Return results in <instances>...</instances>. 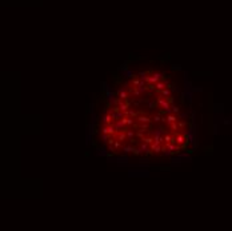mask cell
<instances>
[{"mask_svg": "<svg viewBox=\"0 0 232 231\" xmlns=\"http://www.w3.org/2000/svg\"><path fill=\"white\" fill-rule=\"evenodd\" d=\"M163 77H164V73H160V72H155V73H152L151 76H147V83H158L159 80H162Z\"/></svg>", "mask_w": 232, "mask_h": 231, "instance_id": "obj_2", "label": "cell"}, {"mask_svg": "<svg viewBox=\"0 0 232 231\" xmlns=\"http://www.w3.org/2000/svg\"><path fill=\"white\" fill-rule=\"evenodd\" d=\"M137 120H139L140 123H150V122H151V120H150V118H148V116H146V115L137 116Z\"/></svg>", "mask_w": 232, "mask_h": 231, "instance_id": "obj_9", "label": "cell"}, {"mask_svg": "<svg viewBox=\"0 0 232 231\" xmlns=\"http://www.w3.org/2000/svg\"><path fill=\"white\" fill-rule=\"evenodd\" d=\"M179 118H182V119L187 118V119H188V114H187V112H184V114H180V115H179Z\"/></svg>", "mask_w": 232, "mask_h": 231, "instance_id": "obj_22", "label": "cell"}, {"mask_svg": "<svg viewBox=\"0 0 232 231\" xmlns=\"http://www.w3.org/2000/svg\"><path fill=\"white\" fill-rule=\"evenodd\" d=\"M109 138H111V135H109V134H103V135H101V140H103L104 143H108V139Z\"/></svg>", "mask_w": 232, "mask_h": 231, "instance_id": "obj_17", "label": "cell"}, {"mask_svg": "<svg viewBox=\"0 0 232 231\" xmlns=\"http://www.w3.org/2000/svg\"><path fill=\"white\" fill-rule=\"evenodd\" d=\"M166 122H167V124L170 126L171 123H175V122H178V116L174 115V114H167V116H166Z\"/></svg>", "mask_w": 232, "mask_h": 231, "instance_id": "obj_4", "label": "cell"}, {"mask_svg": "<svg viewBox=\"0 0 232 231\" xmlns=\"http://www.w3.org/2000/svg\"><path fill=\"white\" fill-rule=\"evenodd\" d=\"M179 128H184L186 127V122H179Z\"/></svg>", "mask_w": 232, "mask_h": 231, "instance_id": "obj_23", "label": "cell"}, {"mask_svg": "<svg viewBox=\"0 0 232 231\" xmlns=\"http://www.w3.org/2000/svg\"><path fill=\"white\" fill-rule=\"evenodd\" d=\"M141 84V79H137V77H132V86H133V88H136V87H139V86Z\"/></svg>", "mask_w": 232, "mask_h": 231, "instance_id": "obj_10", "label": "cell"}, {"mask_svg": "<svg viewBox=\"0 0 232 231\" xmlns=\"http://www.w3.org/2000/svg\"><path fill=\"white\" fill-rule=\"evenodd\" d=\"M101 120H103V123H104V124H111L113 122V118H112V115H111V114H108V112H107V114L101 118Z\"/></svg>", "mask_w": 232, "mask_h": 231, "instance_id": "obj_6", "label": "cell"}, {"mask_svg": "<svg viewBox=\"0 0 232 231\" xmlns=\"http://www.w3.org/2000/svg\"><path fill=\"white\" fill-rule=\"evenodd\" d=\"M117 96L120 98V99H123V100H127L128 99V91L127 90H123V88H120L117 90Z\"/></svg>", "mask_w": 232, "mask_h": 231, "instance_id": "obj_5", "label": "cell"}, {"mask_svg": "<svg viewBox=\"0 0 232 231\" xmlns=\"http://www.w3.org/2000/svg\"><path fill=\"white\" fill-rule=\"evenodd\" d=\"M125 115H127V116H132V118H133V116H136V112L132 111V110H128V111L125 112Z\"/></svg>", "mask_w": 232, "mask_h": 231, "instance_id": "obj_21", "label": "cell"}, {"mask_svg": "<svg viewBox=\"0 0 232 231\" xmlns=\"http://www.w3.org/2000/svg\"><path fill=\"white\" fill-rule=\"evenodd\" d=\"M133 148H135V147L132 146V144H129V146H123V152H124V154H129V152H133Z\"/></svg>", "mask_w": 232, "mask_h": 231, "instance_id": "obj_8", "label": "cell"}, {"mask_svg": "<svg viewBox=\"0 0 232 231\" xmlns=\"http://www.w3.org/2000/svg\"><path fill=\"white\" fill-rule=\"evenodd\" d=\"M151 150L154 151V154H159V152L163 150V146H162V144H156V143H152V144H151Z\"/></svg>", "mask_w": 232, "mask_h": 231, "instance_id": "obj_7", "label": "cell"}, {"mask_svg": "<svg viewBox=\"0 0 232 231\" xmlns=\"http://www.w3.org/2000/svg\"><path fill=\"white\" fill-rule=\"evenodd\" d=\"M97 151H99V152H97V155H99V156H107V155H108V154H107V150H105V148H99Z\"/></svg>", "mask_w": 232, "mask_h": 231, "instance_id": "obj_15", "label": "cell"}, {"mask_svg": "<svg viewBox=\"0 0 232 231\" xmlns=\"http://www.w3.org/2000/svg\"><path fill=\"white\" fill-rule=\"evenodd\" d=\"M171 108H172V112H174V114H179V112H180V107H178V106H174V104H172Z\"/></svg>", "mask_w": 232, "mask_h": 231, "instance_id": "obj_19", "label": "cell"}, {"mask_svg": "<svg viewBox=\"0 0 232 231\" xmlns=\"http://www.w3.org/2000/svg\"><path fill=\"white\" fill-rule=\"evenodd\" d=\"M168 127H170L174 132H178V130H179V124L176 123V122H175V123H171L170 126H168Z\"/></svg>", "mask_w": 232, "mask_h": 231, "instance_id": "obj_14", "label": "cell"}, {"mask_svg": "<svg viewBox=\"0 0 232 231\" xmlns=\"http://www.w3.org/2000/svg\"><path fill=\"white\" fill-rule=\"evenodd\" d=\"M123 77H135V73H133V71H131V69H127V71H124L123 72Z\"/></svg>", "mask_w": 232, "mask_h": 231, "instance_id": "obj_11", "label": "cell"}, {"mask_svg": "<svg viewBox=\"0 0 232 231\" xmlns=\"http://www.w3.org/2000/svg\"><path fill=\"white\" fill-rule=\"evenodd\" d=\"M158 104L163 108L162 114H171V103L167 99H164V96H163V95L158 96Z\"/></svg>", "mask_w": 232, "mask_h": 231, "instance_id": "obj_1", "label": "cell"}, {"mask_svg": "<svg viewBox=\"0 0 232 231\" xmlns=\"http://www.w3.org/2000/svg\"><path fill=\"white\" fill-rule=\"evenodd\" d=\"M163 119V118H160V115H156V116H155V118H154V120H155V122H156V123H158V122H160V120H162Z\"/></svg>", "mask_w": 232, "mask_h": 231, "instance_id": "obj_24", "label": "cell"}, {"mask_svg": "<svg viewBox=\"0 0 232 231\" xmlns=\"http://www.w3.org/2000/svg\"><path fill=\"white\" fill-rule=\"evenodd\" d=\"M146 102L148 103V107H150V108H155V107H156V104H158V102L151 100V99H146Z\"/></svg>", "mask_w": 232, "mask_h": 231, "instance_id": "obj_13", "label": "cell"}, {"mask_svg": "<svg viewBox=\"0 0 232 231\" xmlns=\"http://www.w3.org/2000/svg\"><path fill=\"white\" fill-rule=\"evenodd\" d=\"M133 126V119L132 116H127V127H132Z\"/></svg>", "mask_w": 232, "mask_h": 231, "instance_id": "obj_18", "label": "cell"}, {"mask_svg": "<svg viewBox=\"0 0 232 231\" xmlns=\"http://www.w3.org/2000/svg\"><path fill=\"white\" fill-rule=\"evenodd\" d=\"M186 142H187L186 135H184V134H178V132H175V143H176V144H179V146L182 147Z\"/></svg>", "mask_w": 232, "mask_h": 231, "instance_id": "obj_3", "label": "cell"}, {"mask_svg": "<svg viewBox=\"0 0 232 231\" xmlns=\"http://www.w3.org/2000/svg\"><path fill=\"white\" fill-rule=\"evenodd\" d=\"M141 140H143V142H146L147 144H152V143H154V138H150V136H147V138L144 136Z\"/></svg>", "mask_w": 232, "mask_h": 231, "instance_id": "obj_16", "label": "cell"}, {"mask_svg": "<svg viewBox=\"0 0 232 231\" xmlns=\"http://www.w3.org/2000/svg\"><path fill=\"white\" fill-rule=\"evenodd\" d=\"M140 148H141V150H143V152H144V154H146V151L148 150L147 143H146V142H143V143H141V144H140Z\"/></svg>", "mask_w": 232, "mask_h": 231, "instance_id": "obj_20", "label": "cell"}, {"mask_svg": "<svg viewBox=\"0 0 232 231\" xmlns=\"http://www.w3.org/2000/svg\"><path fill=\"white\" fill-rule=\"evenodd\" d=\"M160 92H162V95H163V96H166V98L171 96V88H168V87H166V88H164V90H162Z\"/></svg>", "mask_w": 232, "mask_h": 231, "instance_id": "obj_12", "label": "cell"}]
</instances>
